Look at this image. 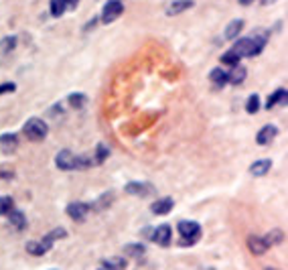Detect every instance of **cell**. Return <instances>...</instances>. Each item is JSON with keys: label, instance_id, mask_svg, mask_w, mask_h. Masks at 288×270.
<instances>
[{"label": "cell", "instance_id": "obj_28", "mask_svg": "<svg viewBox=\"0 0 288 270\" xmlns=\"http://www.w3.org/2000/svg\"><path fill=\"white\" fill-rule=\"evenodd\" d=\"M13 205H15V201H13L11 197H0V215L9 213V211L13 209Z\"/></svg>", "mask_w": 288, "mask_h": 270}, {"label": "cell", "instance_id": "obj_15", "mask_svg": "<svg viewBox=\"0 0 288 270\" xmlns=\"http://www.w3.org/2000/svg\"><path fill=\"white\" fill-rule=\"evenodd\" d=\"M51 248L41 240V242H29L27 244V252L29 254H33V256H43V254H47Z\"/></svg>", "mask_w": 288, "mask_h": 270}, {"label": "cell", "instance_id": "obj_27", "mask_svg": "<svg viewBox=\"0 0 288 270\" xmlns=\"http://www.w3.org/2000/svg\"><path fill=\"white\" fill-rule=\"evenodd\" d=\"M15 47H17V37H7V39H3V43H0V49H3L5 53L13 51Z\"/></svg>", "mask_w": 288, "mask_h": 270}, {"label": "cell", "instance_id": "obj_4", "mask_svg": "<svg viewBox=\"0 0 288 270\" xmlns=\"http://www.w3.org/2000/svg\"><path fill=\"white\" fill-rule=\"evenodd\" d=\"M55 165L63 171H71V169H77V157L71 153V151H61L57 157H55Z\"/></svg>", "mask_w": 288, "mask_h": 270}, {"label": "cell", "instance_id": "obj_3", "mask_svg": "<svg viewBox=\"0 0 288 270\" xmlns=\"http://www.w3.org/2000/svg\"><path fill=\"white\" fill-rule=\"evenodd\" d=\"M122 13H124L122 0H108L104 11H102V21L104 23H114L118 17H122Z\"/></svg>", "mask_w": 288, "mask_h": 270}, {"label": "cell", "instance_id": "obj_22", "mask_svg": "<svg viewBox=\"0 0 288 270\" xmlns=\"http://www.w3.org/2000/svg\"><path fill=\"white\" fill-rule=\"evenodd\" d=\"M239 55L237 53H233V51H227V53H223L221 55V63L223 65H231V67H235V65H239Z\"/></svg>", "mask_w": 288, "mask_h": 270}, {"label": "cell", "instance_id": "obj_17", "mask_svg": "<svg viewBox=\"0 0 288 270\" xmlns=\"http://www.w3.org/2000/svg\"><path fill=\"white\" fill-rule=\"evenodd\" d=\"M244 79H246V67H242V65H235L233 71L227 73V81H231L233 85H235V83H242Z\"/></svg>", "mask_w": 288, "mask_h": 270}, {"label": "cell", "instance_id": "obj_7", "mask_svg": "<svg viewBox=\"0 0 288 270\" xmlns=\"http://www.w3.org/2000/svg\"><path fill=\"white\" fill-rule=\"evenodd\" d=\"M171 238H173V230H171L169 223L159 226V228L155 230V234H153V240H155L157 244H161V246H169V244H171Z\"/></svg>", "mask_w": 288, "mask_h": 270}, {"label": "cell", "instance_id": "obj_23", "mask_svg": "<svg viewBox=\"0 0 288 270\" xmlns=\"http://www.w3.org/2000/svg\"><path fill=\"white\" fill-rule=\"evenodd\" d=\"M246 110H248V114H256V112L260 110V96L252 94V96L248 98V102H246Z\"/></svg>", "mask_w": 288, "mask_h": 270}, {"label": "cell", "instance_id": "obj_12", "mask_svg": "<svg viewBox=\"0 0 288 270\" xmlns=\"http://www.w3.org/2000/svg\"><path fill=\"white\" fill-rule=\"evenodd\" d=\"M191 7H193V0H175V3L167 9V15H169V17H177V15L185 13V11L191 9Z\"/></svg>", "mask_w": 288, "mask_h": 270}, {"label": "cell", "instance_id": "obj_34", "mask_svg": "<svg viewBox=\"0 0 288 270\" xmlns=\"http://www.w3.org/2000/svg\"><path fill=\"white\" fill-rule=\"evenodd\" d=\"M268 270H274V268H268Z\"/></svg>", "mask_w": 288, "mask_h": 270}, {"label": "cell", "instance_id": "obj_13", "mask_svg": "<svg viewBox=\"0 0 288 270\" xmlns=\"http://www.w3.org/2000/svg\"><path fill=\"white\" fill-rule=\"evenodd\" d=\"M248 248H250V252L252 254H264L266 250H268V244L264 242V238H258V236H250L248 238Z\"/></svg>", "mask_w": 288, "mask_h": 270}, {"label": "cell", "instance_id": "obj_30", "mask_svg": "<svg viewBox=\"0 0 288 270\" xmlns=\"http://www.w3.org/2000/svg\"><path fill=\"white\" fill-rule=\"evenodd\" d=\"M15 89H17L15 83H3V85H0V96H3V94H9V92H15Z\"/></svg>", "mask_w": 288, "mask_h": 270}, {"label": "cell", "instance_id": "obj_18", "mask_svg": "<svg viewBox=\"0 0 288 270\" xmlns=\"http://www.w3.org/2000/svg\"><path fill=\"white\" fill-rule=\"evenodd\" d=\"M209 79L213 81V85H217V87H223L225 83H227V73L223 71V69H213L211 71V75H209Z\"/></svg>", "mask_w": 288, "mask_h": 270}, {"label": "cell", "instance_id": "obj_9", "mask_svg": "<svg viewBox=\"0 0 288 270\" xmlns=\"http://www.w3.org/2000/svg\"><path fill=\"white\" fill-rule=\"evenodd\" d=\"M270 169H272V161H270V159H262V161L252 163L250 173H252L254 177H264V175H268Z\"/></svg>", "mask_w": 288, "mask_h": 270}, {"label": "cell", "instance_id": "obj_31", "mask_svg": "<svg viewBox=\"0 0 288 270\" xmlns=\"http://www.w3.org/2000/svg\"><path fill=\"white\" fill-rule=\"evenodd\" d=\"M254 0H239V5H244V7H248V5H252Z\"/></svg>", "mask_w": 288, "mask_h": 270}, {"label": "cell", "instance_id": "obj_16", "mask_svg": "<svg viewBox=\"0 0 288 270\" xmlns=\"http://www.w3.org/2000/svg\"><path fill=\"white\" fill-rule=\"evenodd\" d=\"M242 29H244V21H231L229 25H227V29H225V39H235L239 33H242Z\"/></svg>", "mask_w": 288, "mask_h": 270}, {"label": "cell", "instance_id": "obj_20", "mask_svg": "<svg viewBox=\"0 0 288 270\" xmlns=\"http://www.w3.org/2000/svg\"><path fill=\"white\" fill-rule=\"evenodd\" d=\"M102 266L108 268V270H124L126 268V260L124 258H108V260L102 262Z\"/></svg>", "mask_w": 288, "mask_h": 270}, {"label": "cell", "instance_id": "obj_19", "mask_svg": "<svg viewBox=\"0 0 288 270\" xmlns=\"http://www.w3.org/2000/svg\"><path fill=\"white\" fill-rule=\"evenodd\" d=\"M276 104H286V89H276V92L268 98L266 108H274Z\"/></svg>", "mask_w": 288, "mask_h": 270}, {"label": "cell", "instance_id": "obj_29", "mask_svg": "<svg viewBox=\"0 0 288 270\" xmlns=\"http://www.w3.org/2000/svg\"><path fill=\"white\" fill-rule=\"evenodd\" d=\"M108 155H110L108 147H106V145H98V155H95V163H104V161L108 159Z\"/></svg>", "mask_w": 288, "mask_h": 270}, {"label": "cell", "instance_id": "obj_14", "mask_svg": "<svg viewBox=\"0 0 288 270\" xmlns=\"http://www.w3.org/2000/svg\"><path fill=\"white\" fill-rule=\"evenodd\" d=\"M9 221L15 226V228H19V230H23L25 226H27V217H25V213H21L19 209H11L9 213Z\"/></svg>", "mask_w": 288, "mask_h": 270}, {"label": "cell", "instance_id": "obj_26", "mask_svg": "<svg viewBox=\"0 0 288 270\" xmlns=\"http://www.w3.org/2000/svg\"><path fill=\"white\" fill-rule=\"evenodd\" d=\"M282 238H284V234H282L280 230H272V234H268V236L264 238V242H266L268 246H272V244H278V242H282Z\"/></svg>", "mask_w": 288, "mask_h": 270}, {"label": "cell", "instance_id": "obj_21", "mask_svg": "<svg viewBox=\"0 0 288 270\" xmlns=\"http://www.w3.org/2000/svg\"><path fill=\"white\" fill-rule=\"evenodd\" d=\"M67 9V0H51V15L53 17H61Z\"/></svg>", "mask_w": 288, "mask_h": 270}, {"label": "cell", "instance_id": "obj_6", "mask_svg": "<svg viewBox=\"0 0 288 270\" xmlns=\"http://www.w3.org/2000/svg\"><path fill=\"white\" fill-rule=\"evenodd\" d=\"M87 213H89V205H87V203L75 201V203H69V205H67V215H69L73 221H83Z\"/></svg>", "mask_w": 288, "mask_h": 270}, {"label": "cell", "instance_id": "obj_8", "mask_svg": "<svg viewBox=\"0 0 288 270\" xmlns=\"http://www.w3.org/2000/svg\"><path fill=\"white\" fill-rule=\"evenodd\" d=\"M276 134H278V128L274 126V124H268V126H264L260 132H258V145H262V147H266V145H270L274 139H276Z\"/></svg>", "mask_w": 288, "mask_h": 270}, {"label": "cell", "instance_id": "obj_33", "mask_svg": "<svg viewBox=\"0 0 288 270\" xmlns=\"http://www.w3.org/2000/svg\"><path fill=\"white\" fill-rule=\"evenodd\" d=\"M100 270H108V268H104V266H102V268H100Z\"/></svg>", "mask_w": 288, "mask_h": 270}, {"label": "cell", "instance_id": "obj_11", "mask_svg": "<svg viewBox=\"0 0 288 270\" xmlns=\"http://www.w3.org/2000/svg\"><path fill=\"white\" fill-rule=\"evenodd\" d=\"M0 147H3V153H15L19 147L17 134H3L0 137Z\"/></svg>", "mask_w": 288, "mask_h": 270}, {"label": "cell", "instance_id": "obj_5", "mask_svg": "<svg viewBox=\"0 0 288 270\" xmlns=\"http://www.w3.org/2000/svg\"><path fill=\"white\" fill-rule=\"evenodd\" d=\"M124 191L128 195H136V197H147V195H153L155 193V187L149 185V183H128L124 187Z\"/></svg>", "mask_w": 288, "mask_h": 270}, {"label": "cell", "instance_id": "obj_24", "mask_svg": "<svg viewBox=\"0 0 288 270\" xmlns=\"http://www.w3.org/2000/svg\"><path fill=\"white\" fill-rule=\"evenodd\" d=\"M124 252H126L128 256L140 258V256H144V246H142V244H128V246L124 248Z\"/></svg>", "mask_w": 288, "mask_h": 270}, {"label": "cell", "instance_id": "obj_32", "mask_svg": "<svg viewBox=\"0 0 288 270\" xmlns=\"http://www.w3.org/2000/svg\"><path fill=\"white\" fill-rule=\"evenodd\" d=\"M272 3H276V0H262V5H272Z\"/></svg>", "mask_w": 288, "mask_h": 270}, {"label": "cell", "instance_id": "obj_10", "mask_svg": "<svg viewBox=\"0 0 288 270\" xmlns=\"http://www.w3.org/2000/svg\"><path fill=\"white\" fill-rule=\"evenodd\" d=\"M173 207H175V201H173L171 197H165V199H159V201H155V203L151 205L153 213H157V215H165V213H169V211H171Z\"/></svg>", "mask_w": 288, "mask_h": 270}, {"label": "cell", "instance_id": "obj_2", "mask_svg": "<svg viewBox=\"0 0 288 270\" xmlns=\"http://www.w3.org/2000/svg\"><path fill=\"white\" fill-rule=\"evenodd\" d=\"M179 234H181V244L183 246H193L201 238V228L197 221H181L179 223Z\"/></svg>", "mask_w": 288, "mask_h": 270}, {"label": "cell", "instance_id": "obj_1", "mask_svg": "<svg viewBox=\"0 0 288 270\" xmlns=\"http://www.w3.org/2000/svg\"><path fill=\"white\" fill-rule=\"evenodd\" d=\"M25 137L29 139V141H33V143H39V141H43L45 137H47V124L41 120V118H31V120H27V124H25Z\"/></svg>", "mask_w": 288, "mask_h": 270}, {"label": "cell", "instance_id": "obj_25", "mask_svg": "<svg viewBox=\"0 0 288 270\" xmlns=\"http://www.w3.org/2000/svg\"><path fill=\"white\" fill-rule=\"evenodd\" d=\"M69 104L79 110V108H83L87 104V98H85V94H71L69 96Z\"/></svg>", "mask_w": 288, "mask_h": 270}]
</instances>
